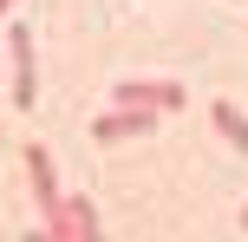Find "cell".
<instances>
[{
    "mask_svg": "<svg viewBox=\"0 0 248 242\" xmlns=\"http://www.w3.org/2000/svg\"><path fill=\"white\" fill-rule=\"evenodd\" d=\"M52 242H98V210H92V196H59V210H52L46 223H39Z\"/></svg>",
    "mask_w": 248,
    "mask_h": 242,
    "instance_id": "1",
    "label": "cell"
},
{
    "mask_svg": "<svg viewBox=\"0 0 248 242\" xmlns=\"http://www.w3.org/2000/svg\"><path fill=\"white\" fill-rule=\"evenodd\" d=\"M242 229H248V210H242Z\"/></svg>",
    "mask_w": 248,
    "mask_h": 242,
    "instance_id": "8",
    "label": "cell"
},
{
    "mask_svg": "<svg viewBox=\"0 0 248 242\" xmlns=\"http://www.w3.org/2000/svg\"><path fill=\"white\" fill-rule=\"evenodd\" d=\"M209 125L222 131V138L235 144V151H248V118H242V105H229V98H216V105H209Z\"/></svg>",
    "mask_w": 248,
    "mask_h": 242,
    "instance_id": "6",
    "label": "cell"
},
{
    "mask_svg": "<svg viewBox=\"0 0 248 242\" xmlns=\"http://www.w3.org/2000/svg\"><path fill=\"white\" fill-rule=\"evenodd\" d=\"M7 52H13V105L20 112H33L39 105V72H33V26L13 20L7 26Z\"/></svg>",
    "mask_w": 248,
    "mask_h": 242,
    "instance_id": "2",
    "label": "cell"
},
{
    "mask_svg": "<svg viewBox=\"0 0 248 242\" xmlns=\"http://www.w3.org/2000/svg\"><path fill=\"white\" fill-rule=\"evenodd\" d=\"M26 177H33V203H39V223H46L52 210H59V196H65V190H59V170H52V151H46L39 138L26 144Z\"/></svg>",
    "mask_w": 248,
    "mask_h": 242,
    "instance_id": "5",
    "label": "cell"
},
{
    "mask_svg": "<svg viewBox=\"0 0 248 242\" xmlns=\"http://www.w3.org/2000/svg\"><path fill=\"white\" fill-rule=\"evenodd\" d=\"M163 112H150V105H111L105 118H92V138L98 144H124V138H150L157 131Z\"/></svg>",
    "mask_w": 248,
    "mask_h": 242,
    "instance_id": "3",
    "label": "cell"
},
{
    "mask_svg": "<svg viewBox=\"0 0 248 242\" xmlns=\"http://www.w3.org/2000/svg\"><path fill=\"white\" fill-rule=\"evenodd\" d=\"M118 105H150V112H183L189 92L176 85V79H124V85H111Z\"/></svg>",
    "mask_w": 248,
    "mask_h": 242,
    "instance_id": "4",
    "label": "cell"
},
{
    "mask_svg": "<svg viewBox=\"0 0 248 242\" xmlns=\"http://www.w3.org/2000/svg\"><path fill=\"white\" fill-rule=\"evenodd\" d=\"M13 7H20V0H0V20H7V13H13Z\"/></svg>",
    "mask_w": 248,
    "mask_h": 242,
    "instance_id": "7",
    "label": "cell"
}]
</instances>
